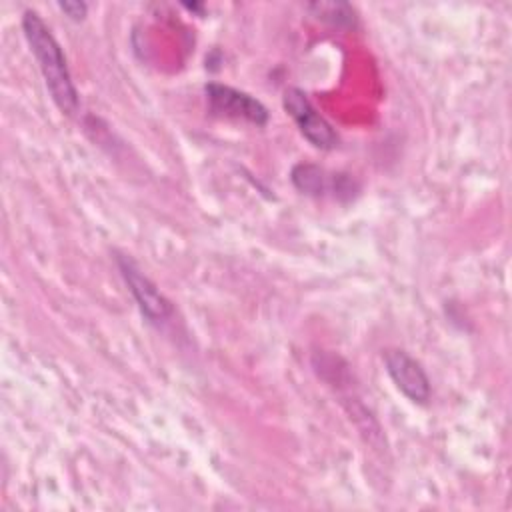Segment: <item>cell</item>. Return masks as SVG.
Returning a JSON list of instances; mask_svg holds the SVG:
<instances>
[{
  "label": "cell",
  "instance_id": "6da1fadb",
  "mask_svg": "<svg viewBox=\"0 0 512 512\" xmlns=\"http://www.w3.org/2000/svg\"><path fill=\"white\" fill-rule=\"evenodd\" d=\"M22 30L54 104L64 114H74L78 110V92L72 82L64 52L56 42L54 34L34 10L24 12Z\"/></svg>",
  "mask_w": 512,
  "mask_h": 512
},
{
  "label": "cell",
  "instance_id": "7a4b0ae2",
  "mask_svg": "<svg viewBox=\"0 0 512 512\" xmlns=\"http://www.w3.org/2000/svg\"><path fill=\"white\" fill-rule=\"evenodd\" d=\"M284 108L296 122L302 136L320 150H332L338 146V134L334 128L316 112L308 96L300 88H288L284 92Z\"/></svg>",
  "mask_w": 512,
  "mask_h": 512
},
{
  "label": "cell",
  "instance_id": "3957f363",
  "mask_svg": "<svg viewBox=\"0 0 512 512\" xmlns=\"http://www.w3.org/2000/svg\"><path fill=\"white\" fill-rule=\"evenodd\" d=\"M206 98L210 112L216 116H226V118H236V120H246L256 126H264L268 122V110L266 106L256 100L254 96L236 90L232 86L216 84L210 82L206 86Z\"/></svg>",
  "mask_w": 512,
  "mask_h": 512
},
{
  "label": "cell",
  "instance_id": "277c9868",
  "mask_svg": "<svg viewBox=\"0 0 512 512\" xmlns=\"http://www.w3.org/2000/svg\"><path fill=\"white\" fill-rule=\"evenodd\" d=\"M386 372L396 388L412 402L426 404L430 400V380L418 360L404 350H388L384 354Z\"/></svg>",
  "mask_w": 512,
  "mask_h": 512
},
{
  "label": "cell",
  "instance_id": "5b68a950",
  "mask_svg": "<svg viewBox=\"0 0 512 512\" xmlns=\"http://www.w3.org/2000/svg\"><path fill=\"white\" fill-rule=\"evenodd\" d=\"M118 268L138 304L142 314L150 322H162L172 314L170 302L160 294V290L152 284V280L138 270V266L128 256H116Z\"/></svg>",
  "mask_w": 512,
  "mask_h": 512
},
{
  "label": "cell",
  "instance_id": "8992f818",
  "mask_svg": "<svg viewBox=\"0 0 512 512\" xmlns=\"http://www.w3.org/2000/svg\"><path fill=\"white\" fill-rule=\"evenodd\" d=\"M292 182L294 186L304 192V194H312V196H320L322 192H326L328 184L336 186V192H350V186H344V182H348L344 176H338L332 182L326 180V172L314 164H298L292 170Z\"/></svg>",
  "mask_w": 512,
  "mask_h": 512
},
{
  "label": "cell",
  "instance_id": "52a82bcc",
  "mask_svg": "<svg viewBox=\"0 0 512 512\" xmlns=\"http://www.w3.org/2000/svg\"><path fill=\"white\" fill-rule=\"evenodd\" d=\"M308 12L316 20L326 22L334 28L350 30L356 26V12L346 2H314V4H308Z\"/></svg>",
  "mask_w": 512,
  "mask_h": 512
},
{
  "label": "cell",
  "instance_id": "ba28073f",
  "mask_svg": "<svg viewBox=\"0 0 512 512\" xmlns=\"http://www.w3.org/2000/svg\"><path fill=\"white\" fill-rule=\"evenodd\" d=\"M60 10H64L72 20H82L86 16L88 6L84 2H60Z\"/></svg>",
  "mask_w": 512,
  "mask_h": 512
}]
</instances>
